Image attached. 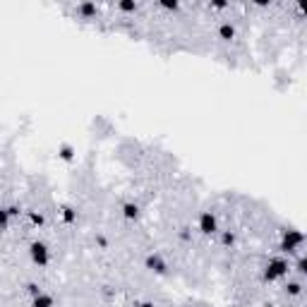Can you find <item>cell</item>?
Segmentation results:
<instances>
[{"mask_svg":"<svg viewBox=\"0 0 307 307\" xmlns=\"http://www.w3.org/2000/svg\"><path fill=\"white\" fill-rule=\"evenodd\" d=\"M135 307H156L151 300H135Z\"/></svg>","mask_w":307,"mask_h":307,"instance_id":"44dd1931","label":"cell"},{"mask_svg":"<svg viewBox=\"0 0 307 307\" xmlns=\"http://www.w3.org/2000/svg\"><path fill=\"white\" fill-rule=\"evenodd\" d=\"M286 293H288L290 298L302 295V283H300V281H288V283H286Z\"/></svg>","mask_w":307,"mask_h":307,"instance_id":"8fae6325","label":"cell"},{"mask_svg":"<svg viewBox=\"0 0 307 307\" xmlns=\"http://www.w3.org/2000/svg\"><path fill=\"white\" fill-rule=\"evenodd\" d=\"M144 266L151 271V274H156V276H166L168 269H171L168 262H166V257H163L161 252H149V254H146V257H144Z\"/></svg>","mask_w":307,"mask_h":307,"instance_id":"5b68a950","label":"cell"},{"mask_svg":"<svg viewBox=\"0 0 307 307\" xmlns=\"http://www.w3.org/2000/svg\"><path fill=\"white\" fill-rule=\"evenodd\" d=\"M29 259L34 266L39 269H46L48 264H51V250H48V245L44 240H31L29 243Z\"/></svg>","mask_w":307,"mask_h":307,"instance_id":"3957f363","label":"cell"},{"mask_svg":"<svg viewBox=\"0 0 307 307\" xmlns=\"http://www.w3.org/2000/svg\"><path fill=\"white\" fill-rule=\"evenodd\" d=\"M31 307H55V298L51 295V293H39V295H34L31 298Z\"/></svg>","mask_w":307,"mask_h":307,"instance_id":"52a82bcc","label":"cell"},{"mask_svg":"<svg viewBox=\"0 0 307 307\" xmlns=\"http://www.w3.org/2000/svg\"><path fill=\"white\" fill-rule=\"evenodd\" d=\"M29 221H31V223H34L36 228L46 226V216L41 214V211H29Z\"/></svg>","mask_w":307,"mask_h":307,"instance_id":"5bb4252c","label":"cell"},{"mask_svg":"<svg viewBox=\"0 0 307 307\" xmlns=\"http://www.w3.org/2000/svg\"><path fill=\"white\" fill-rule=\"evenodd\" d=\"M295 269H298L300 274H305V257H302V254H298V264H295Z\"/></svg>","mask_w":307,"mask_h":307,"instance_id":"ffe728a7","label":"cell"},{"mask_svg":"<svg viewBox=\"0 0 307 307\" xmlns=\"http://www.w3.org/2000/svg\"><path fill=\"white\" fill-rule=\"evenodd\" d=\"M137 8H139V5H137L135 0H120V3H118V10H120V12H135Z\"/></svg>","mask_w":307,"mask_h":307,"instance_id":"9a60e30c","label":"cell"},{"mask_svg":"<svg viewBox=\"0 0 307 307\" xmlns=\"http://www.w3.org/2000/svg\"><path fill=\"white\" fill-rule=\"evenodd\" d=\"M161 8L163 10H171V12H173V10L180 8V3H161Z\"/></svg>","mask_w":307,"mask_h":307,"instance_id":"7402d4cb","label":"cell"},{"mask_svg":"<svg viewBox=\"0 0 307 307\" xmlns=\"http://www.w3.org/2000/svg\"><path fill=\"white\" fill-rule=\"evenodd\" d=\"M218 233H221V245H223V247H233L235 240H238L235 231H231V228H228V231H218Z\"/></svg>","mask_w":307,"mask_h":307,"instance_id":"30bf717a","label":"cell"},{"mask_svg":"<svg viewBox=\"0 0 307 307\" xmlns=\"http://www.w3.org/2000/svg\"><path fill=\"white\" fill-rule=\"evenodd\" d=\"M8 209V214H10V218H17L19 214H22V209L17 207V204H10V207H5Z\"/></svg>","mask_w":307,"mask_h":307,"instance_id":"e0dca14e","label":"cell"},{"mask_svg":"<svg viewBox=\"0 0 307 307\" xmlns=\"http://www.w3.org/2000/svg\"><path fill=\"white\" fill-rule=\"evenodd\" d=\"M218 36L223 39V41L235 39V27L231 24V22H221V24H218Z\"/></svg>","mask_w":307,"mask_h":307,"instance_id":"9c48e42d","label":"cell"},{"mask_svg":"<svg viewBox=\"0 0 307 307\" xmlns=\"http://www.w3.org/2000/svg\"><path fill=\"white\" fill-rule=\"evenodd\" d=\"M302 245H305V235L295 228H290V231H283V235H281L279 250L283 254H298Z\"/></svg>","mask_w":307,"mask_h":307,"instance_id":"7a4b0ae2","label":"cell"},{"mask_svg":"<svg viewBox=\"0 0 307 307\" xmlns=\"http://www.w3.org/2000/svg\"><path fill=\"white\" fill-rule=\"evenodd\" d=\"M27 290H29V295H31V298H34V295H39V293H41V288H39L36 283H29V286H27Z\"/></svg>","mask_w":307,"mask_h":307,"instance_id":"d6986e66","label":"cell"},{"mask_svg":"<svg viewBox=\"0 0 307 307\" xmlns=\"http://www.w3.org/2000/svg\"><path fill=\"white\" fill-rule=\"evenodd\" d=\"M197 231L202 235H216L221 228H218V216L214 211H202L197 218Z\"/></svg>","mask_w":307,"mask_h":307,"instance_id":"277c9868","label":"cell"},{"mask_svg":"<svg viewBox=\"0 0 307 307\" xmlns=\"http://www.w3.org/2000/svg\"><path fill=\"white\" fill-rule=\"evenodd\" d=\"M10 221H12V218H10L8 209L0 207V231H8V228H10Z\"/></svg>","mask_w":307,"mask_h":307,"instance_id":"2e32d148","label":"cell"},{"mask_svg":"<svg viewBox=\"0 0 307 307\" xmlns=\"http://www.w3.org/2000/svg\"><path fill=\"white\" fill-rule=\"evenodd\" d=\"M288 274H290V264H288V259H283V257H271L269 262L264 264V271H262L264 281H269V283L286 279Z\"/></svg>","mask_w":307,"mask_h":307,"instance_id":"6da1fadb","label":"cell"},{"mask_svg":"<svg viewBox=\"0 0 307 307\" xmlns=\"http://www.w3.org/2000/svg\"><path fill=\"white\" fill-rule=\"evenodd\" d=\"M58 154H60V159H63V161H72V159H74V146L72 144H60Z\"/></svg>","mask_w":307,"mask_h":307,"instance_id":"4fadbf2b","label":"cell"},{"mask_svg":"<svg viewBox=\"0 0 307 307\" xmlns=\"http://www.w3.org/2000/svg\"><path fill=\"white\" fill-rule=\"evenodd\" d=\"M60 218H63V223H67V226L77 223V209L72 204H63L60 207Z\"/></svg>","mask_w":307,"mask_h":307,"instance_id":"ba28073f","label":"cell"},{"mask_svg":"<svg viewBox=\"0 0 307 307\" xmlns=\"http://www.w3.org/2000/svg\"><path fill=\"white\" fill-rule=\"evenodd\" d=\"M77 12H80V15H84V17H94V15L99 12V8H96L94 3H82L80 8H77Z\"/></svg>","mask_w":307,"mask_h":307,"instance_id":"7c38bea8","label":"cell"},{"mask_svg":"<svg viewBox=\"0 0 307 307\" xmlns=\"http://www.w3.org/2000/svg\"><path fill=\"white\" fill-rule=\"evenodd\" d=\"M120 211H123V218L125 221H137L139 218V204L137 202H123V207H120Z\"/></svg>","mask_w":307,"mask_h":307,"instance_id":"8992f818","label":"cell"},{"mask_svg":"<svg viewBox=\"0 0 307 307\" xmlns=\"http://www.w3.org/2000/svg\"><path fill=\"white\" fill-rule=\"evenodd\" d=\"M96 245L106 250V247H108V238H106V235H103V233H99V235H96Z\"/></svg>","mask_w":307,"mask_h":307,"instance_id":"ac0fdd59","label":"cell"}]
</instances>
